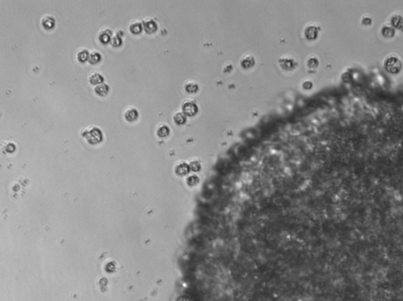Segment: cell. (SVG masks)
Here are the masks:
<instances>
[{"label": "cell", "mask_w": 403, "mask_h": 301, "mask_svg": "<svg viewBox=\"0 0 403 301\" xmlns=\"http://www.w3.org/2000/svg\"><path fill=\"white\" fill-rule=\"evenodd\" d=\"M99 41L102 44H106L108 43H110L111 39H112V32L109 29H104L99 33Z\"/></svg>", "instance_id": "9"}, {"label": "cell", "mask_w": 403, "mask_h": 301, "mask_svg": "<svg viewBox=\"0 0 403 301\" xmlns=\"http://www.w3.org/2000/svg\"><path fill=\"white\" fill-rule=\"evenodd\" d=\"M302 86H303V88H306V89H310V88H312V86H313V85H312V84H311V82H310V81H306V82H305L304 84H303Z\"/></svg>", "instance_id": "26"}, {"label": "cell", "mask_w": 403, "mask_h": 301, "mask_svg": "<svg viewBox=\"0 0 403 301\" xmlns=\"http://www.w3.org/2000/svg\"><path fill=\"white\" fill-rule=\"evenodd\" d=\"M318 34V30L315 26H309L305 30V36L309 40H313L316 39Z\"/></svg>", "instance_id": "11"}, {"label": "cell", "mask_w": 403, "mask_h": 301, "mask_svg": "<svg viewBox=\"0 0 403 301\" xmlns=\"http://www.w3.org/2000/svg\"><path fill=\"white\" fill-rule=\"evenodd\" d=\"M188 172V166L187 165L182 163V164L178 165L176 167V173L180 175H184Z\"/></svg>", "instance_id": "19"}, {"label": "cell", "mask_w": 403, "mask_h": 301, "mask_svg": "<svg viewBox=\"0 0 403 301\" xmlns=\"http://www.w3.org/2000/svg\"><path fill=\"white\" fill-rule=\"evenodd\" d=\"M170 129L166 125H160L157 129V135L160 138H165L169 135Z\"/></svg>", "instance_id": "14"}, {"label": "cell", "mask_w": 403, "mask_h": 301, "mask_svg": "<svg viewBox=\"0 0 403 301\" xmlns=\"http://www.w3.org/2000/svg\"><path fill=\"white\" fill-rule=\"evenodd\" d=\"M81 136L90 144H98L102 141L103 134L102 130L96 126H90L85 128L82 131Z\"/></svg>", "instance_id": "1"}, {"label": "cell", "mask_w": 403, "mask_h": 301, "mask_svg": "<svg viewBox=\"0 0 403 301\" xmlns=\"http://www.w3.org/2000/svg\"><path fill=\"white\" fill-rule=\"evenodd\" d=\"M371 22H372V20L369 17H365L362 20V24H365V25H369L371 24Z\"/></svg>", "instance_id": "25"}, {"label": "cell", "mask_w": 403, "mask_h": 301, "mask_svg": "<svg viewBox=\"0 0 403 301\" xmlns=\"http://www.w3.org/2000/svg\"><path fill=\"white\" fill-rule=\"evenodd\" d=\"M142 25L143 29L147 34H152V33H155L157 29V24L156 21L150 17H147V18L143 20Z\"/></svg>", "instance_id": "4"}, {"label": "cell", "mask_w": 403, "mask_h": 301, "mask_svg": "<svg viewBox=\"0 0 403 301\" xmlns=\"http://www.w3.org/2000/svg\"><path fill=\"white\" fill-rule=\"evenodd\" d=\"M129 30L130 32L134 35H137L141 33V32H142L143 30L142 22H139V21H133L132 24H130Z\"/></svg>", "instance_id": "15"}, {"label": "cell", "mask_w": 403, "mask_h": 301, "mask_svg": "<svg viewBox=\"0 0 403 301\" xmlns=\"http://www.w3.org/2000/svg\"><path fill=\"white\" fill-rule=\"evenodd\" d=\"M88 81L92 85H99L104 81V77L101 73L98 72H93L88 76Z\"/></svg>", "instance_id": "8"}, {"label": "cell", "mask_w": 403, "mask_h": 301, "mask_svg": "<svg viewBox=\"0 0 403 301\" xmlns=\"http://www.w3.org/2000/svg\"><path fill=\"white\" fill-rule=\"evenodd\" d=\"M382 34L384 35L385 37H394V35H395V30L393 29L391 27H388V26H385L384 28H382Z\"/></svg>", "instance_id": "21"}, {"label": "cell", "mask_w": 403, "mask_h": 301, "mask_svg": "<svg viewBox=\"0 0 403 301\" xmlns=\"http://www.w3.org/2000/svg\"><path fill=\"white\" fill-rule=\"evenodd\" d=\"M342 78L345 82H349L351 81V76L349 73H344L342 76Z\"/></svg>", "instance_id": "24"}, {"label": "cell", "mask_w": 403, "mask_h": 301, "mask_svg": "<svg viewBox=\"0 0 403 301\" xmlns=\"http://www.w3.org/2000/svg\"><path fill=\"white\" fill-rule=\"evenodd\" d=\"M110 44L111 46L114 47H118L122 44V40H121V37H118V36H115V37H113L112 39H111L110 41Z\"/></svg>", "instance_id": "22"}, {"label": "cell", "mask_w": 403, "mask_h": 301, "mask_svg": "<svg viewBox=\"0 0 403 301\" xmlns=\"http://www.w3.org/2000/svg\"><path fill=\"white\" fill-rule=\"evenodd\" d=\"M89 55H90V53L87 49H80L76 53V59L80 63H84L87 61H88Z\"/></svg>", "instance_id": "13"}, {"label": "cell", "mask_w": 403, "mask_h": 301, "mask_svg": "<svg viewBox=\"0 0 403 301\" xmlns=\"http://www.w3.org/2000/svg\"><path fill=\"white\" fill-rule=\"evenodd\" d=\"M41 24L43 28L46 30H51L55 27L56 21L54 17L50 15L43 16L41 20Z\"/></svg>", "instance_id": "5"}, {"label": "cell", "mask_w": 403, "mask_h": 301, "mask_svg": "<svg viewBox=\"0 0 403 301\" xmlns=\"http://www.w3.org/2000/svg\"><path fill=\"white\" fill-rule=\"evenodd\" d=\"M182 111L187 116H194L198 112V107L193 101L186 100L182 104Z\"/></svg>", "instance_id": "3"}, {"label": "cell", "mask_w": 403, "mask_h": 301, "mask_svg": "<svg viewBox=\"0 0 403 301\" xmlns=\"http://www.w3.org/2000/svg\"><path fill=\"white\" fill-rule=\"evenodd\" d=\"M318 60L316 58H310L308 60V62H307V66L310 69H316L318 66Z\"/></svg>", "instance_id": "23"}, {"label": "cell", "mask_w": 403, "mask_h": 301, "mask_svg": "<svg viewBox=\"0 0 403 301\" xmlns=\"http://www.w3.org/2000/svg\"><path fill=\"white\" fill-rule=\"evenodd\" d=\"M124 118L128 122H132L138 119L139 112L135 108L129 107L124 113Z\"/></svg>", "instance_id": "6"}, {"label": "cell", "mask_w": 403, "mask_h": 301, "mask_svg": "<svg viewBox=\"0 0 403 301\" xmlns=\"http://www.w3.org/2000/svg\"><path fill=\"white\" fill-rule=\"evenodd\" d=\"M255 65V59L252 56H245L241 61V66L245 69H249Z\"/></svg>", "instance_id": "16"}, {"label": "cell", "mask_w": 403, "mask_h": 301, "mask_svg": "<svg viewBox=\"0 0 403 301\" xmlns=\"http://www.w3.org/2000/svg\"><path fill=\"white\" fill-rule=\"evenodd\" d=\"M391 24L395 28H400L403 24L402 17L399 15H395L391 19Z\"/></svg>", "instance_id": "18"}, {"label": "cell", "mask_w": 403, "mask_h": 301, "mask_svg": "<svg viewBox=\"0 0 403 301\" xmlns=\"http://www.w3.org/2000/svg\"><path fill=\"white\" fill-rule=\"evenodd\" d=\"M385 69L391 73H397L401 70V63L396 57H390L385 62Z\"/></svg>", "instance_id": "2"}, {"label": "cell", "mask_w": 403, "mask_h": 301, "mask_svg": "<svg viewBox=\"0 0 403 301\" xmlns=\"http://www.w3.org/2000/svg\"><path fill=\"white\" fill-rule=\"evenodd\" d=\"M173 121L177 125H183L186 122V115L183 112H177L173 116Z\"/></svg>", "instance_id": "17"}, {"label": "cell", "mask_w": 403, "mask_h": 301, "mask_svg": "<svg viewBox=\"0 0 403 301\" xmlns=\"http://www.w3.org/2000/svg\"><path fill=\"white\" fill-rule=\"evenodd\" d=\"M199 89V86L194 82H189L185 85V90L188 93H195Z\"/></svg>", "instance_id": "20"}, {"label": "cell", "mask_w": 403, "mask_h": 301, "mask_svg": "<svg viewBox=\"0 0 403 301\" xmlns=\"http://www.w3.org/2000/svg\"><path fill=\"white\" fill-rule=\"evenodd\" d=\"M102 60V55L99 52L96 51V50H93L90 53L89 55V58H88V62L90 64L92 65H95L98 64V63Z\"/></svg>", "instance_id": "12"}, {"label": "cell", "mask_w": 403, "mask_h": 301, "mask_svg": "<svg viewBox=\"0 0 403 301\" xmlns=\"http://www.w3.org/2000/svg\"><path fill=\"white\" fill-rule=\"evenodd\" d=\"M94 91H95V94H96L97 95H99V96H102V97L106 96V95L109 93V87L107 84L102 83V84H100V85H97V86H95Z\"/></svg>", "instance_id": "10"}, {"label": "cell", "mask_w": 403, "mask_h": 301, "mask_svg": "<svg viewBox=\"0 0 403 301\" xmlns=\"http://www.w3.org/2000/svg\"><path fill=\"white\" fill-rule=\"evenodd\" d=\"M279 63H280V66H281L284 70H292V69H294V67L296 66V63L294 59H281L279 60Z\"/></svg>", "instance_id": "7"}]
</instances>
